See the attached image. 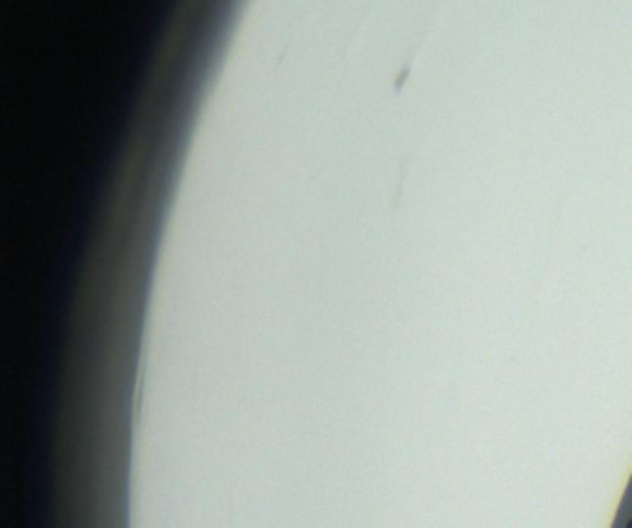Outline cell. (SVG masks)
<instances>
[{"label": "cell", "mask_w": 632, "mask_h": 528, "mask_svg": "<svg viewBox=\"0 0 632 528\" xmlns=\"http://www.w3.org/2000/svg\"><path fill=\"white\" fill-rule=\"evenodd\" d=\"M625 528H632V518H630V521H627V526H625Z\"/></svg>", "instance_id": "6da1fadb"}]
</instances>
